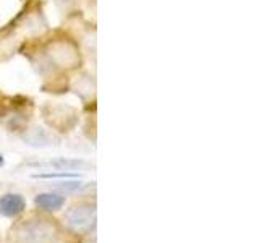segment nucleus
<instances>
[{"label":"nucleus","mask_w":259,"mask_h":243,"mask_svg":"<svg viewBox=\"0 0 259 243\" xmlns=\"http://www.w3.org/2000/svg\"><path fill=\"white\" fill-rule=\"evenodd\" d=\"M36 178H76V174H70V172H60V174H39L34 175Z\"/></svg>","instance_id":"0eeeda50"},{"label":"nucleus","mask_w":259,"mask_h":243,"mask_svg":"<svg viewBox=\"0 0 259 243\" xmlns=\"http://www.w3.org/2000/svg\"><path fill=\"white\" fill-rule=\"evenodd\" d=\"M16 237L20 243H54L55 229L44 219H36V221L24 222L16 230Z\"/></svg>","instance_id":"f257e3e1"},{"label":"nucleus","mask_w":259,"mask_h":243,"mask_svg":"<svg viewBox=\"0 0 259 243\" xmlns=\"http://www.w3.org/2000/svg\"><path fill=\"white\" fill-rule=\"evenodd\" d=\"M65 222L71 230L79 232L89 229L96 222V208L94 206H75L65 214Z\"/></svg>","instance_id":"f03ea898"},{"label":"nucleus","mask_w":259,"mask_h":243,"mask_svg":"<svg viewBox=\"0 0 259 243\" xmlns=\"http://www.w3.org/2000/svg\"><path fill=\"white\" fill-rule=\"evenodd\" d=\"M2 162H4V159H2V157H0V164H2Z\"/></svg>","instance_id":"6e6552de"},{"label":"nucleus","mask_w":259,"mask_h":243,"mask_svg":"<svg viewBox=\"0 0 259 243\" xmlns=\"http://www.w3.org/2000/svg\"><path fill=\"white\" fill-rule=\"evenodd\" d=\"M32 166H36V167H52V169H59V170H75V169L83 166V160L54 159V160H47V162H37V164H32Z\"/></svg>","instance_id":"39448f33"},{"label":"nucleus","mask_w":259,"mask_h":243,"mask_svg":"<svg viewBox=\"0 0 259 243\" xmlns=\"http://www.w3.org/2000/svg\"><path fill=\"white\" fill-rule=\"evenodd\" d=\"M24 208H26V201L18 193H5L4 196H0V214L5 217L20 216Z\"/></svg>","instance_id":"7ed1b4c3"},{"label":"nucleus","mask_w":259,"mask_h":243,"mask_svg":"<svg viewBox=\"0 0 259 243\" xmlns=\"http://www.w3.org/2000/svg\"><path fill=\"white\" fill-rule=\"evenodd\" d=\"M55 186H57V188H60V190H65V191H75V190L81 188V182H78V180L62 182V183H57Z\"/></svg>","instance_id":"423d86ee"},{"label":"nucleus","mask_w":259,"mask_h":243,"mask_svg":"<svg viewBox=\"0 0 259 243\" xmlns=\"http://www.w3.org/2000/svg\"><path fill=\"white\" fill-rule=\"evenodd\" d=\"M34 202L42 211H59L65 205V196L57 193H40L36 196Z\"/></svg>","instance_id":"20e7f679"}]
</instances>
